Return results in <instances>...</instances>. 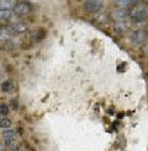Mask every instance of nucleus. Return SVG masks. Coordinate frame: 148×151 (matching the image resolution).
I'll return each instance as SVG.
<instances>
[{
	"label": "nucleus",
	"instance_id": "f257e3e1",
	"mask_svg": "<svg viewBox=\"0 0 148 151\" xmlns=\"http://www.w3.org/2000/svg\"><path fill=\"white\" fill-rule=\"evenodd\" d=\"M130 15L135 22H143L148 19V12L143 6H135L130 11Z\"/></svg>",
	"mask_w": 148,
	"mask_h": 151
},
{
	"label": "nucleus",
	"instance_id": "f03ea898",
	"mask_svg": "<svg viewBox=\"0 0 148 151\" xmlns=\"http://www.w3.org/2000/svg\"><path fill=\"white\" fill-rule=\"evenodd\" d=\"M102 5L104 0H86L84 3V9L90 14H96L101 10Z\"/></svg>",
	"mask_w": 148,
	"mask_h": 151
},
{
	"label": "nucleus",
	"instance_id": "7ed1b4c3",
	"mask_svg": "<svg viewBox=\"0 0 148 151\" xmlns=\"http://www.w3.org/2000/svg\"><path fill=\"white\" fill-rule=\"evenodd\" d=\"M148 37V33L144 29H136L131 33V41L135 44H142Z\"/></svg>",
	"mask_w": 148,
	"mask_h": 151
},
{
	"label": "nucleus",
	"instance_id": "20e7f679",
	"mask_svg": "<svg viewBox=\"0 0 148 151\" xmlns=\"http://www.w3.org/2000/svg\"><path fill=\"white\" fill-rule=\"evenodd\" d=\"M31 11V6H30L27 3H16L14 7V12L19 15V16H24V15L28 14Z\"/></svg>",
	"mask_w": 148,
	"mask_h": 151
},
{
	"label": "nucleus",
	"instance_id": "39448f33",
	"mask_svg": "<svg viewBox=\"0 0 148 151\" xmlns=\"http://www.w3.org/2000/svg\"><path fill=\"white\" fill-rule=\"evenodd\" d=\"M128 15H130V11L126 9V7H118V9H115V10H112V12H111V16L117 21L125 20Z\"/></svg>",
	"mask_w": 148,
	"mask_h": 151
},
{
	"label": "nucleus",
	"instance_id": "423d86ee",
	"mask_svg": "<svg viewBox=\"0 0 148 151\" xmlns=\"http://www.w3.org/2000/svg\"><path fill=\"white\" fill-rule=\"evenodd\" d=\"M14 35H15V31L12 26H6L0 28V41H7Z\"/></svg>",
	"mask_w": 148,
	"mask_h": 151
},
{
	"label": "nucleus",
	"instance_id": "0eeeda50",
	"mask_svg": "<svg viewBox=\"0 0 148 151\" xmlns=\"http://www.w3.org/2000/svg\"><path fill=\"white\" fill-rule=\"evenodd\" d=\"M115 31L118 33H125L127 29L131 27V22L130 21H126V20H121V21H117L115 24Z\"/></svg>",
	"mask_w": 148,
	"mask_h": 151
},
{
	"label": "nucleus",
	"instance_id": "6e6552de",
	"mask_svg": "<svg viewBox=\"0 0 148 151\" xmlns=\"http://www.w3.org/2000/svg\"><path fill=\"white\" fill-rule=\"evenodd\" d=\"M16 5L15 0H0V10H11Z\"/></svg>",
	"mask_w": 148,
	"mask_h": 151
},
{
	"label": "nucleus",
	"instance_id": "1a4fd4ad",
	"mask_svg": "<svg viewBox=\"0 0 148 151\" xmlns=\"http://www.w3.org/2000/svg\"><path fill=\"white\" fill-rule=\"evenodd\" d=\"M12 28H14L15 33H24L27 29V25L25 24V22H17V24H15L12 26Z\"/></svg>",
	"mask_w": 148,
	"mask_h": 151
},
{
	"label": "nucleus",
	"instance_id": "9d476101",
	"mask_svg": "<svg viewBox=\"0 0 148 151\" xmlns=\"http://www.w3.org/2000/svg\"><path fill=\"white\" fill-rule=\"evenodd\" d=\"M138 0H116V4L120 7H127L132 5H137Z\"/></svg>",
	"mask_w": 148,
	"mask_h": 151
},
{
	"label": "nucleus",
	"instance_id": "9b49d317",
	"mask_svg": "<svg viewBox=\"0 0 148 151\" xmlns=\"http://www.w3.org/2000/svg\"><path fill=\"white\" fill-rule=\"evenodd\" d=\"M15 132L14 130H11L10 128H7V129H4L3 130V138L5 139V140H14L15 139Z\"/></svg>",
	"mask_w": 148,
	"mask_h": 151
},
{
	"label": "nucleus",
	"instance_id": "f8f14e48",
	"mask_svg": "<svg viewBox=\"0 0 148 151\" xmlns=\"http://www.w3.org/2000/svg\"><path fill=\"white\" fill-rule=\"evenodd\" d=\"M7 114H9V107H7L5 103H0V117L5 118Z\"/></svg>",
	"mask_w": 148,
	"mask_h": 151
},
{
	"label": "nucleus",
	"instance_id": "ddd939ff",
	"mask_svg": "<svg viewBox=\"0 0 148 151\" xmlns=\"http://www.w3.org/2000/svg\"><path fill=\"white\" fill-rule=\"evenodd\" d=\"M11 19V11L10 10H0V20H10Z\"/></svg>",
	"mask_w": 148,
	"mask_h": 151
},
{
	"label": "nucleus",
	"instance_id": "4468645a",
	"mask_svg": "<svg viewBox=\"0 0 148 151\" xmlns=\"http://www.w3.org/2000/svg\"><path fill=\"white\" fill-rule=\"evenodd\" d=\"M95 20L98 21V22H100L101 25H104V24H106V22L109 21V16H107L106 14H100V15H96Z\"/></svg>",
	"mask_w": 148,
	"mask_h": 151
},
{
	"label": "nucleus",
	"instance_id": "2eb2a0df",
	"mask_svg": "<svg viewBox=\"0 0 148 151\" xmlns=\"http://www.w3.org/2000/svg\"><path fill=\"white\" fill-rule=\"evenodd\" d=\"M0 127H1L3 129H7V128L11 127V120L7 119V118H3L0 120Z\"/></svg>",
	"mask_w": 148,
	"mask_h": 151
},
{
	"label": "nucleus",
	"instance_id": "dca6fc26",
	"mask_svg": "<svg viewBox=\"0 0 148 151\" xmlns=\"http://www.w3.org/2000/svg\"><path fill=\"white\" fill-rule=\"evenodd\" d=\"M1 88H3V91H4V92H10L11 90H12V84H11V81H5V82H3Z\"/></svg>",
	"mask_w": 148,
	"mask_h": 151
},
{
	"label": "nucleus",
	"instance_id": "f3484780",
	"mask_svg": "<svg viewBox=\"0 0 148 151\" xmlns=\"http://www.w3.org/2000/svg\"><path fill=\"white\" fill-rule=\"evenodd\" d=\"M4 46H3V48H5V49H12L14 48V43L12 42H10L9 40L7 41H4Z\"/></svg>",
	"mask_w": 148,
	"mask_h": 151
},
{
	"label": "nucleus",
	"instance_id": "a211bd4d",
	"mask_svg": "<svg viewBox=\"0 0 148 151\" xmlns=\"http://www.w3.org/2000/svg\"><path fill=\"white\" fill-rule=\"evenodd\" d=\"M12 107L14 108H17V102L16 101H12Z\"/></svg>",
	"mask_w": 148,
	"mask_h": 151
},
{
	"label": "nucleus",
	"instance_id": "6ab92c4d",
	"mask_svg": "<svg viewBox=\"0 0 148 151\" xmlns=\"http://www.w3.org/2000/svg\"><path fill=\"white\" fill-rule=\"evenodd\" d=\"M0 151H4V146L1 144H0Z\"/></svg>",
	"mask_w": 148,
	"mask_h": 151
},
{
	"label": "nucleus",
	"instance_id": "aec40b11",
	"mask_svg": "<svg viewBox=\"0 0 148 151\" xmlns=\"http://www.w3.org/2000/svg\"><path fill=\"white\" fill-rule=\"evenodd\" d=\"M0 81H1V75H0Z\"/></svg>",
	"mask_w": 148,
	"mask_h": 151
},
{
	"label": "nucleus",
	"instance_id": "412c9836",
	"mask_svg": "<svg viewBox=\"0 0 148 151\" xmlns=\"http://www.w3.org/2000/svg\"><path fill=\"white\" fill-rule=\"evenodd\" d=\"M0 28H1V26H0Z\"/></svg>",
	"mask_w": 148,
	"mask_h": 151
}]
</instances>
